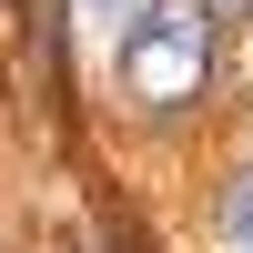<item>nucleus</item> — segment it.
Returning a JSON list of instances; mask_svg holds the SVG:
<instances>
[{
  "label": "nucleus",
  "mask_w": 253,
  "mask_h": 253,
  "mask_svg": "<svg viewBox=\"0 0 253 253\" xmlns=\"http://www.w3.org/2000/svg\"><path fill=\"white\" fill-rule=\"evenodd\" d=\"M223 243H233V253H253V172L223 193Z\"/></svg>",
  "instance_id": "2"
},
{
  "label": "nucleus",
  "mask_w": 253,
  "mask_h": 253,
  "mask_svg": "<svg viewBox=\"0 0 253 253\" xmlns=\"http://www.w3.org/2000/svg\"><path fill=\"white\" fill-rule=\"evenodd\" d=\"M213 31L223 20L203 0H152V10L122 31V81H132L142 112H182V101L213 81Z\"/></svg>",
  "instance_id": "1"
},
{
  "label": "nucleus",
  "mask_w": 253,
  "mask_h": 253,
  "mask_svg": "<svg viewBox=\"0 0 253 253\" xmlns=\"http://www.w3.org/2000/svg\"><path fill=\"white\" fill-rule=\"evenodd\" d=\"M203 10H213V20H233V10H243V0H203Z\"/></svg>",
  "instance_id": "4"
},
{
  "label": "nucleus",
  "mask_w": 253,
  "mask_h": 253,
  "mask_svg": "<svg viewBox=\"0 0 253 253\" xmlns=\"http://www.w3.org/2000/svg\"><path fill=\"white\" fill-rule=\"evenodd\" d=\"M91 10H101V20H132V0H91Z\"/></svg>",
  "instance_id": "3"
}]
</instances>
